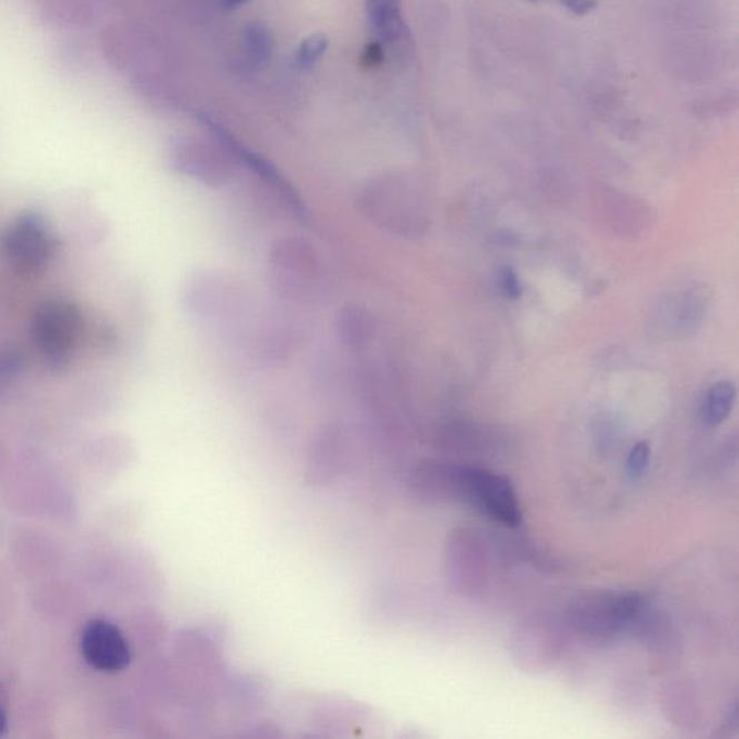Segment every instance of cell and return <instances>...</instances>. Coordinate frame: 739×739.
<instances>
[{
  "mask_svg": "<svg viewBox=\"0 0 739 739\" xmlns=\"http://www.w3.org/2000/svg\"><path fill=\"white\" fill-rule=\"evenodd\" d=\"M356 209L377 230L399 238L418 236L427 226L418 187L396 173L376 176L361 183L356 192Z\"/></svg>",
  "mask_w": 739,
  "mask_h": 739,
  "instance_id": "cell-1",
  "label": "cell"
},
{
  "mask_svg": "<svg viewBox=\"0 0 739 739\" xmlns=\"http://www.w3.org/2000/svg\"><path fill=\"white\" fill-rule=\"evenodd\" d=\"M266 273L273 292L291 303L313 301L323 283L320 253L311 241L299 236H282L270 244Z\"/></svg>",
  "mask_w": 739,
  "mask_h": 739,
  "instance_id": "cell-2",
  "label": "cell"
},
{
  "mask_svg": "<svg viewBox=\"0 0 739 739\" xmlns=\"http://www.w3.org/2000/svg\"><path fill=\"white\" fill-rule=\"evenodd\" d=\"M181 302L188 317L202 326L229 327L244 316L249 291L227 270L201 269L183 282Z\"/></svg>",
  "mask_w": 739,
  "mask_h": 739,
  "instance_id": "cell-3",
  "label": "cell"
},
{
  "mask_svg": "<svg viewBox=\"0 0 739 739\" xmlns=\"http://www.w3.org/2000/svg\"><path fill=\"white\" fill-rule=\"evenodd\" d=\"M456 502L470 506L507 528H517L523 519L509 478L485 468L458 463Z\"/></svg>",
  "mask_w": 739,
  "mask_h": 739,
  "instance_id": "cell-4",
  "label": "cell"
},
{
  "mask_svg": "<svg viewBox=\"0 0 739 739\" xmlns=\"http://www.w3.org/2000/svg\"><path fill=\"white\" fill-rule=\"evenodd\" d=\"M645 601L636 592L593 593L573 603L569 622L591 640H610L639 620Z\"/></svg>",
  "mask_w": 739,
  "mask_h": 739,
  "instance_id": "cell-5",
  "label": "cell"
},
{
  "mask_svg": "<svg viewBox=\"0 0 739 739\" xmlns=\"http://www.w3.org/2000/svg\"><path fill=\"white\" fill-rule=\"evenodd\" d=\"M57 240L40 214H22L0 236V251L13 270L41 272L54 258Z\"/></svg>",
  "mask_w": 739,
  "mask_h": 739,
  "instance_id": "cell-6",
  "label": "cell"
},
{
  "mask_svg": "<svg viewBox=\"0 0 739 739\" xmlns=\"http://www.w3.org/2000/svg\"><path fill=\"white\" fill-rule=\"evenodd\" d=\"M79 309L66 301H51L38 309L32 321V338L43 360L61 369L71 360L79 342Z\"/></svg>",
  "mask_w": 739,
  "mask_h": 739,
  "instance_id": "cell-7",
  "label": "cell"
},
{
  "mask_svg": "<svg viewBox=\"0 0 739 739\" xmlns=\"http://www.w3.org/2000/svg\"><path fill=\"white\" fill-rule=\"evenodd\" d=\"M169 162L173 171L188 180L209 188H221L233 177L236 159L220 140L216 139V144L180 140L173 143Z\"/></svg>",
  "mask_w": 739,
  "mask_h": 739,
  "instance_id": "cell-8",
  "label": "cell"
},
{
  "mask_svg": "<svg viewBox=\"0 0 739 739\" xmlns=\"http://www.w3.org/2000/svg\"><path fill=\"white\" fill-rule=\"evenodd\" d=\"M80 647L87 663L103 673H118L128 668L132 659L123 632L106 620H93L84 627Z\"/></svg>",
  "mask_w": 739,
  "mask_h": 739,
  "instance_id": "cell-9",
  "label": "cell"
},
{
  "mask_svg": "<svg viewBox=\"0 0 739 739\" xmlns=\"http://www.w3.org/2000/svg\"><path fill=\"white\" fill-rule=\"evenodd\" d=\"M555 621L531 618L517 628L513 640L515 660L525 669H546L559 656L562 637Z\"/></svg>",
  "mask_w": 739,
  "mask_h": 739,
  "instance_id": "cell-10",
  "label": "cell"
},
{
  "mask_svg": "<svg viewBox=\"0 0 739 739\" xmlns=\"http://www.w3.org/2000/svg\"><path fill=\"white\" fill-rule=\"evenodd\" d=\"M481 540L472 530H461L449 545V571L462 592L480 589L486 577V558Z\"/></svg>",
  "mask_w": 739,
  "mask_h": 739,
  "instance_id": "cell-11",
  "label": "cell"
},
{
  "mask_svg": "<svg viewBox=\"0 0 739 739\" xmlns=\"http://www.w3.org/2000/svg\"><path fill=\"white\" fill-rule=\"evenodd\" d=\"M334 328L337 340L350 352L369 349L376 337L373 313L359 302L346 303L338 309Z\"/></svg>",
  "mask_w": 739,
  "mask_h": 739,
  "instance_id": "cell-12",
  "label": "cell"
},
{
  "mask_svg": "<svg viewBox=\"0 0 739 739\" xmlns=\"http://www.w3.org/2000/svg\"><path fill=\"white\" fill-rule=\"evenodd\" d=\"M371 28L385 46L399 51L409 47V29L402 13V0H366Z\"/></svg>",
  "mask_w": 739,
  "mask_h": 739,
  "instance_id": "cell-13",
  "label": "cell"
},
{
  "mask_svg": "<svg viewBox=\"0 0 739 739\" xmlns=\"http://www.w3.org/2000/svg\"><path fill=\"white\" fill-rule=\"evenodd\" d=\"M737 390L731 381H719L713 385L703 400L700 417L708 427H718L729 417L736 403Z\"/></svg>",
  "mask_w": 739,
  "mask_h": 739,
  "instance_id": "cell-14",
  "label": "cell"
},
{
  "mask_svg": "<svg viewBox=\"0 0 739 739\" xmlns=\"http://www.w3.org/2000/svg\"><path fill=\"white\" fill-rule=\"evenodd\" d=\"M244 42L251 60L258 64H266L273 54L272 33L263 23H249L244 29Z\"/></svg>",
  "mask_w": 739,
  "mask_h": 739,
  "instance_id": "cell-15",
  "label": "cell"
},
{
  "mask_svg": "<svg viewBox=\"0 0 739 739\" xmlns=\"http://www.w3.org/2000/svg\"><path fill=\"white\" fill-rule=\"evenodd\" d=\"M328 47H330V40L323 33L308 37L298 48L297 56H294V66L302 71L312 70L326 56Z\"/></svg>",
  "mask_w": 739,
  "mask_h": 739,
  "instance_id": "cell-16",
  "label": "cell"
},
{
  "mask_svg": "<svg viewBox=\"0 0 739 739\" xmlns=\"http://www.w3.org/2000/svg\"><path fill=\"white\" fill-rule=\"evenodd\" d=\"M650 461V447L649 443L647 442H639L636 443L635 447L631 448L630 453H628L627 458V471L628 476L632 478V480H639L642 475H645L647 466H649Z\"/></svg>",
  "mask_w": 739,
  "mask_h": 739,
  "instance_id": "cell-17",
  "label": "cell"
},
{
  "mask_svg": "<svg viewBox=\"0 0 739 739\" xmlns=\"http://www.w3.org/2000/svg\"><path fill=\"white\" fill-rule=\"evenodd\" d=\"M21 370V357L17 352L0 349V390L7 388Z\"/></svg>",
  "mask_w": 739,
  "mask_h": 739,
  "instance_id": "cell-18",
  "label": "cell"
},
{
  "mask_svg": "<svg viewBox=\"0 0 739 739\" xmlns=\"http://www.w3.org/2000/svg\"><path fill=\"white\" fill-rule=\"evenodd\" d=\"M386 58L385 43L380 41H375L369 43L363 51V57H361V62L366 69H377L383 64Z\"/></svg>",
  "mask_w": 739,
  "mask_h": 739,
  "instance_id": "cell-19",
  "label": "cell"
},
{
  "mask_svg": "<svg viewBox=\"0 0 739 739\" xmlns=\"http://www.w3.org/2000/svg\"><path fill=\"white\" fill-rule=\"evenodd\" d=\"M501 292L507 299H517L521 294L519 277L513 268H505L501 273Z\"/></svg>",
  "mask_w": 739,
  "mask_h": 739,
  "instance_id": "cell-20",
  "label": "cell"
},
{
  "mask_svg": "<svg viewBox=\"0 0 739 739\" xmlns=\"http://www.w3.org/2000/svg\"><path fill=\"white\" fill-rule=\"evenodd\" d=\"M575 14H587L597 8V0H558Z\"/></svg>",
  "mask_w": 739,
  "mask_h": 739,
  "instance_id": "cell-21",
  "label": "cell"
},
{
  "mask_svg": "<svg viewBox=\"0 0 739 739\" xmlns=\"http://www.w3.org/2000/svg\"><path fill=\"white\" fill-rule=\"evenodd\" d=\"M7 728H8L7 707H4L3 695L0 693V736H2L4 731H7Z\"/></svg>",
  "mask_w": 739,
  "mask_h": 739,
  "instance_id": "cell-22",
  "label": "cell"
},
{
  "mask_svg": "<svg viewBox=\"0 0 739 739\" xmlns=\"http://www.w3.org/2000/svg\"><path fill=\"white\" fill-rule=\"evenodd\" d=\"M221 2H223L224 8L233 11V9H239L243 7V4L249 3L250 0H221Z\"/></svg>",
  "mask_w": 739,
  "mask_h": 739,
  "instance_id": "cell-23",
  "label": "cell"
}]
</instances>
